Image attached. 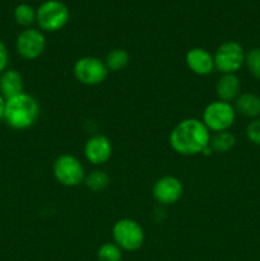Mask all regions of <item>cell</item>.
<instances>
[{"label":"cell","instance_id":"cell-8","mask_svg":"<svg viewBox=\"0 0 260 261\" xmlns=\"http://www.w3.org/2000/svg\"><path fill=\"white\" fill-rule=\"evenodd\" d=\"M109 69L103 60L96 56H83L74 63V78L84 86H98L106 81Z\"/></svg>","mask_w":260,"mask_h":261},{"label":"cell","instance_id":"cell-5","mask_svg":"<svg viewBox=\"0 0 260 261\" xmlns=\"http://www.w3.org/2000/svg\"><path fill=\"white\" fill-rule=\"evenodd\" d=\"M112 239L122 251H137L144 244V229L134 219L121 218L112 226Z\"/></svg>","mask_w":260,"mask_h":261},{"label":"cell","instance_id":"cell-25","mask_svg":"<svg viewBox=\"0 0 260 261\" xmlns=\"http://www.w3.org/2000/svg\"><path fill=\"white\" fill-rule=\"evenodd\" d=\"M17 2H23V0H17Z\"/></svg>","mask_w":260,"mask_h":261},{"label":"cell","instance_id":"cell-23","mask_svg":"<svg viewBox=\"0 0 260 261\" xmlns=\"http://www.w3.org/2000/svg\"><path fill=\"white\" fill-rule=\"evenodd\" d=\"M8 63H9V53L3 40H0V74L7 70Z\"/></svg>","mask_w":260,"mask_h":261},{"label":"cell","instance_id":"cell-1","mask_svg":"<svg viewBox=\"0 0 260 261\" xmlns=\"http://www.w3.org/2000/svg\"><path fill=\"white\" fill-rule=\"evenodd\" d=\"M211 132L203 121L195 117L184 119L171 130V148L181 155L201 154L211 143Z\"/></svg>","mask_w":260,"mask_h":261},{"label":"cell","instance_id":"cell-9","mask_svg":"<svg viewBox=\"0 0 260 261\" xmlns=\"http://www.w3.org/2000/svg\"><path fill=\"white\" fill-rule=\"evenodd\" d=\"M46 36L38 28H24L15 40V50L24 60H36L46 50Z\"/></svg>","mask_w":260,"mask_h":261},{"label":"cell","instance_id":"cell-16","mask_svg":"<svg viewBox=\"0 0 260 261\" xmlns=\"http://www.w3.org/2000/svg\"><path fill=\"white\" fill-rule=\"evenodd\" d=\"M105 64H106L109 71H121L129 65L130 55L125 48H114L110 51L105 58Z\"/></svg>","mask_w":260,"mask_h":261},{"label":"cell","instance_id":"cell-20","mask_svg":"<svg viewBox=\"0 0 260 261\" xmlns=\"http://www.w3.org/2000/svg\"><path fill=\"white\" fill-rule=\"evenodd\" d=\"M98 261H121L122 250L114 242H105L97 251Z\"/></svg>","mask_w":260,"mask_h":261},{"label":"cell","instance_id":"cell-7","mask_svg":"<svg viewBox=\"0 0 260 261\" xmlns=\"http://www.w3.org/2000/svg\"><path fill=\"white\" fill-rule=\"evenodd\" d=\"M246 51L237 41H226L213 54L214 66L222 74H236L245 65Z\"/></svg>","mask_w":260,"mask_h":261},{"label":"cell","instance_id":"cell-2","mask_svg":"<svg viewBox=\"0 0 260 261\" xmlns=\"http://www.w3.org/2000/svg\"><path fill=\"white\" fill-rule=\"evenodd\" d=\"M40 117V103L31 94L23 93L5 99L4 121L14 130L32 127Z\"/></svg>","mask_w":260,"mask_h":261},{"label":"cell","instance_id":"cell-10","mask_svg":"<svg viewBox=\"0 0 260 261\" xmlns=\"http://www.w3.org/2000/svg\"><path fill=\"white\" fill-rule=\"evenodd\" d=\"M184 193V185L175 176H162L154 182L152 195L161 205H172L177 203Z\"/></svg>","mask_w":260,"mask_h":261},{"label":"cell","instance_id":"cell-12","mask_svg":"<svg viewBox=\"0 0 260 261\" xmlns=\"http://www.w3.org/2000/svg\"><path fill=\"white\" fill-rule=\"evenodd\" d=\"M185 63L189 70L200 76L209 75L216 69L213 55L203 47H193L186 53Z\"/></svg>","mask_w":260,"mask_h":261},{"label":"cell","instance_id":"cell-6","mask_svg":"<svg viewBox=\"0 0 260 261\" xmlns=\"http://www.w3.org/2000/svg\"><path fill=\"white\" fill-rule=\"evenodd\" d=\"M53 173L55 180L66 188H75L84 182L86 171L81 161L74 155L64 153L53 163Z\"/></svg>","mask_w":260,"mask_h":261},{"label":"cell","instance_id":"cell-21","mask_svg":"<svg viewBox=\"0 0 260 261\" xmlns=\"http://www.w3.org/2000/svg\"><path fill=\"white\" fill-rule=\"evenodd\" d=\"M245 66L255 79L260 81V47L250 48L245 55Z\"/></svg>","mask_w":260,"mask_h":261},{"label":"cell","instance_id":"cell-18","mask_svg":"<svg viewBox=\"0 0 260 261\" xmlns=\"http://www.w3.org/2000/svg\"><path fill=\"white\" fill-rule=\"evenodd\" d=\"M83 184L93 193H99L110 185V176L105 171L94 170L86 175Z\"/></svg>","mask_w":260,"mask_h":261},{"label":"cell","instance_id":"cell-19","mask_svg":"<svg viewBox=\"0 0 260 261\" xmlns=\"http://www.w3.org/2000/svg\"><path fill=\"white\" fill-rule=\"evenodd\" d=\"M13 17H14L15 23L19 24L20 27L30 28L36 22V10L30 4L22 3L14 8Z\"/></svg>","mask_w":260,"mask_h":261},{"label":"cell","instance_id":"cell-22","mask_svg":"<svg viewBox=\"0 0 260 261\" xmlns=\"http://www.w3.org/2000/svg\"><path fill=\"white\" fill-rule=\"evenodd\" d=\"M246 138L252 144L260 147V117L251 120L246 126Z\"/></svg>","mask_w":260,"mask_h":261},{"label":"cell","instance_id":"cell-3","mask_svg":"<svg viewBox=\"0 0 260 261\" xmlns=\"http://www.w3.org/2000/svg\"><path fill=\"white\" fill-rule=\"evenodd\" d=\"M70 19L69 8L60 0H46L36 9V23L42 32H58Z\"/></svg>","mask_w":260,"mask_h":261},{"label":"cell","instance_id":"cell-4","mask_svg":"<svg viewBox=\"0 0 260 261\" xmlns=\"http://www.w3.org/2000/svg\"><path fill=\"white\" fill-rule=\"evenodd\" d=\"M236 115L233 105L217 99L206 105L203 111L201 121L211 133L227 132L233 126Z\"/></svg>","mask_w":260,"mask_h":261},{"label":"cell","instance_id":"cell-11","mask_svg":"<svg viewBox=\"0 0 260 261\" xmlns=\"http://www.w3.org/2000/svg\"><path fill=\"white\" fill-rule=\"evenodd\" d=\"M112 155L111 140L102 134L88 138L84 144V157L94 166L105 165Z\"/></svg>","mask_w":260,"mask_h":261},{"label":"cell","instance_id":"cell-14","mask_svg":"<svg viewBox=\"0 0 260 261\" xmlns=\"http://www.w3.org/2000/svg\"><path fill=\"white\" fill-rule=\"evenodd\" d=\"M24 82L22 74L15 69H7L0 74V94L4 99L13 98L18 94L23 93Z\"/></svg>","mask_w":260,"mask_h":261},{"label":"cell","instance_id":"cell-24","mask_svg":"<svg viewBox=\"0 0 260 261\" xmlns=\"http://www.w3.org/2000/svg\"><path fill=\"white\" fill-rule=\"evenodd\" d=\"M4 107H5V99L4 97L0 94V122L4 120Z\"/></svg>","mask_w":260,"mask_h":261},{"label":"cell","instance_id":"cell-13","mask_svg":"<svg viewBox=\"0 0 260 261\" xmlns=\"http://www.w3.org/2000/svg\"><path fill=\"white\" fill-rule=\"evenodd\" d=\"M216 93L219 101L232 102L236 101L241 94V83L236 74H222L216 84Z\"/></svg>","mask_w":260,"mask_h":261},{"label":"cell","instance_id":"cell-17","mask_svg":"<svg viewBox=\"0 0 260 261\" xmlns=\"http://www.w3.org/2000/svg\"><path fill=\"white\" fill-rule=\"evenodd\" d=\"M235 145H236V137L229 130L213 133V135L211 137V143H209L212 150L218 153L229 152Z\"/></svg>","mask_w":260,"mask_h":261},{"label":"cell","instance_id":"cell-15","mask_svg":"<svg viewBox=\"0 0 260 261\" xmlns=\"http://www.w3.org/2000/svg\"><path fill=\"white\" fill-rule=\"evenodd\" d=\"M235 111L247 119H257L260 117V97L251 92L241 93L235 101Z\"/></svg>","mask_w":260,"mask_h":261}]
</instances>
